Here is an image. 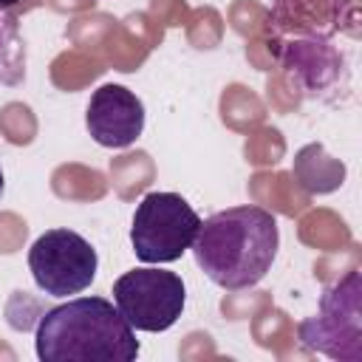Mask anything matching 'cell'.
I'll list each match as a JSON object with an SVG mask.
<instances>
[{
  "label": "cell",
  "instance_id": "cell-1",
  "mask_svg": "<svg viewBox=\"0 0 362 362\" xmlns=\"http://www.w3.org/2000/svg\"><path fill=\"white\" fill-rule=\"evenodd\" d=\"M277 246V218L263 206L240 204L201 221L189 249L198 269L215 286L240 291L257 286L269 274Z\"/></svg>",
  "mask_w": 362,
  "mask_h": 362
},
{
  "label": "cell",
  "instance_id": "cell-2",
  "mask_svg": "<svg viewBox=\"0 0 362 362\" xmlns=\"http://www.w3.org/2000/svg\"><path fill=\"white\" fill-rule=\"evenodd\" d=\"M42 362H133L136 331L105 297H76L48 308L34 334Z\"/></svg>",
  "mask_w": 362,
  "mask_h": 362
},
{
  "label": "cell",
  "instance_id": "cell-3",
  "mask_svg": "<svg viewBox=\"0 0 362 362\" xmlns=\"http://www.w3.org/2000/svg\"><path fill=\"white\" fill-rule=\"evenodd\" d=\"M201 215L178 192H147L133 212L130 243L141 263H173L195 240Z\"/></svg>",
  "mask_w": 362,
  "mask_h": 362
},
{
  "label": "cell",
  "instance_id": "cell-4",
  "mask_svg": "<svg viewBox=\"0 0 362 362\" xmlns=\"http://www.w3.org/2000/svg\"><path fill=\"white\" fill-rule=\"evenodd\" d=\"M113 303L133 331L158 334L178 322L187 305L181 274L167 269H130L113 283Z\"/></svg>",
  "mask_w": 362,
  "mask_h": 362
},
{
  "label": "cell",
  "instance_id": "cell-5",
  "mask_svg": "<svg viewBox=\"0 0 362 362\" xmlns=\"http://www.w3.org/2000/svg\"><path fill=\"white\" fill-rule=\"evenodd\" d=\"M99 255L74 229H48L28 249V272L48 297H71L96 280Z\"/></svg>",
  "mask_w": 362,
  "mask_h": 362
},
{
  "label": "cell",
  "instance_id": "cell-6",
  "mask_svg": "<svg viewBox=\"0 0 362 362\" xmlns=\"http://www.w3.org/2000/svg\"><path fill=\"white\" fill-rule=\"evenodd\" d=\"M300 342L331 359H362L359 272H348L320 297V314L300 322Z\"/></svg>",
  "mask_w": 362,
  "mask_h": 362
},
{
  "label": "cell",
  "instance_id": "cell-7",
  "mask_svg": "<svg viewBox=\"0 0 362 362\" xmlns=\"http://www.w3.org/2000/svg\"><path fill=\"white\" fill-rule=\"evenodd\" d=\"M85 127L99 147L124 150L144 133V102L130 88L107 82L90 93Z\"/></svg>",
  "mask_w": 362,
  "mask_h": 362
},
{
  "label": "cell",
  "instance_id": "cell-8",
  "mask_svg": "<svg viewBox=\"0 0 362 362\" xmlns=\"http://www.w3.org/2000/svg\"><path fill=\"white\" fill-rule=\"evenodd\" d=\"M25 40L20 31V17L0 8V85L14 88L25 79Z\"/></svg>",
  "mask_w": 362,
  "mask_h": 362
},
{
  "label": "cell",
  "instance_id": "cell-9",
  "mask_svg": "<svg viewBox=\"0 0 362 362\" xmlns=\"http://www.w3.org/2000/svg\"><path fill=\"white\" fill-rule=\"evenodd\" d=\"M37 6V0H0V8H6V11H11V14H25V11H31Z\"/></svg>",
  "mask_w": 362,
  "mask_h": 362
},
{
  "label": "cell",
  "instance_id": "cell-10",
  "mask_svg": "<svg viewBox=\"0 0 362 362\" xmlns=\"http://www.w3.org/2000/svg\"><path fill=\"white\" fill-rule=\"evenodd\" d=\"M3 187H6V178H3V167H0V195H3Z\"/></svg>",
  "mask_w": 362,
  "mask_h": 362
}]
</instances>
